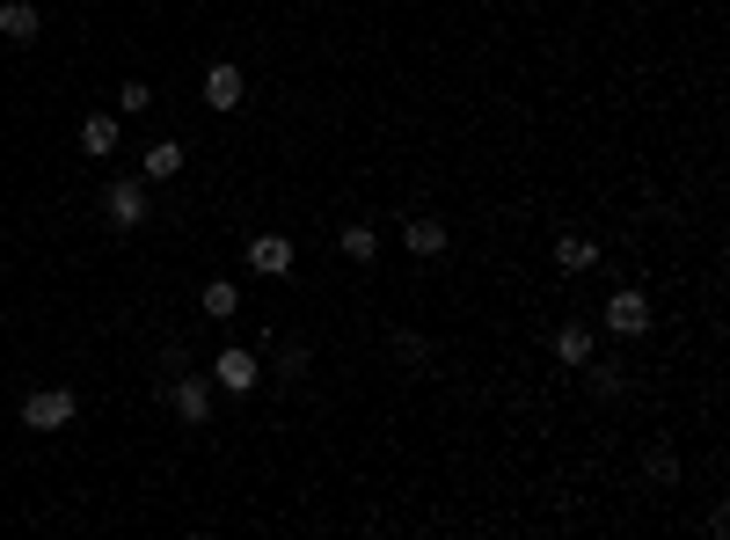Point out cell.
Wrapping results in <instances>:
<instances>
[{
  "label": "cell",
  "instance_id": "cell-16",
  "mask_svg": "<svg viewBox=\"0 0 730 540\" xmlns=\"http://www.w3.org/2000/svg\"><path fill=\"white\" fill-rule=\"evenodd\" d=\"M643 475H650V482H679V460H672V446H650V454H643Z\"/></svg>",
  "mask_w": 730,
  "mask_h": 540
},
{
  "label": "cell",
  "instance_id": "cell-19",
  "mask_svg": "<svg viewBox=\"0 0 730 540\" xmlns=\"http://www.w3.org/2000/svg\"><path fill=\"white\" fill-rule=\"evenodd\" d=\"M118 103H124V110H146V103H154V88H146V81H124Z\"/></svg>",
  "mask_w": 730,
  "mask_h": 540
},
{
  "label": "cell",
  "instance_id": "cell-2",
  "mask_svg": "<svg viewBox=\"0 0 730 540\" xmlns=\"http://www.w3.org/2000/svg\"><path fill=\"white\" fill-rule=\"evenodd\" d=\"M146 205H154V197H146V175H118V183L103 191L110 227H140V220H146Z\"/></svg>",
  "mask_w": 730,
  "mask_h": 540
},
{
  "label": "cell",
  "instance_id": "cell-1",
  "mask_svg": "<svg viewBox=\"0 0 730 540\" xmlns=\"http://www.w3.org/2000/svg\"><path fill=\"white\" fill-rule=\"evenodd\" d=\"M73 409H81L73 387H30V395H22V424H30V431H59V424H73Z\"/></svg>",
  "mask_w": 730,
  "mask_h": 540
},
{
  "label": "cell",
  "instance_id": "cell-13",
  "mask_svg": "<svg viewBox=\"0 0 730 540\" xmlns=\"http://www.w3.org/2000/svg\"><path fill=\"white\" fill-rule=\"evenodd\" d=\"M556 263H562V271H591V263H599V242H585V234H562V242H556Z\"/></svg>",
  "mask_w": 730,
  "mask_h": 540
},
{
  "label": "cell",
  "instance_id": "cell-11",
  "mask_svg": "<svg viewBox=\"0 0 730 540\" xmlns=\"http://www.w3.org/2000/svg\"><path fill=\"white\" fill-rule=\"evenodd\" d=\"M140 175H146V183H169V175H183V146H175V140H154V146H146V161H140Z\"/></svg>",
  "mask_w": 730,
  "mask_h": 540
},
{
  "label": "cell",
  "instance_id": "cell-7",
  "mask_svg": "<svg viewBox=\"0 0 730 540\" xmlns=\"http://www.w3.org/2000/svg\"><path fill=\"white\" fill-rule=\"evenodd\" d=\"M242 67H226V59H220V67H205V88H197V95H205V110H234V103H242Z\"/></svg>",
  "mask_w": 730,
  "mask_h": 540
},
{
  "label": "cell",
  "instance_id": "cell-10",
  "mask_svg": "<svg viewBox=\"0 0 730 540\" xmlns=\"http://www.w3.org/2000/svg\"><path fill=\"white\" fill-rule=\"evenodd\" d=\"M81 154L88 161H110V154H118V118H103V110L81 118Z\"/></svg>",
  "mask_w": 730,
  "mask_h": 540
},
{
  "label": "cell",
  "instance_id": "cell-5",
  "mask_svg": "<svg viewBox=\"0 0 730 540\" xmlns=\"http://www.w3.org/2000/svg\"><path fill=\"white\" fill-rule=\"evenodd\" d=\"M175 417L183 424H212V373H175Z\"/></svg>",
  "mask_w": 730,
  "mask_h": 540
},
{
  "label": "cell",
  "instance_id": "cell-18",
  "mask_svg": "<svg viewBox=\"0 0 730 540\" xmlns=\"http://www.w3.org/2000/svg\"><path fill=\"white\" fill-rule=\"evenodd\" d=\"M300 373H307V344H285L278 350V380H300Z\"/></svg>",
  "mask_w": 730,
  "mask_h": 540
},
{
  "label": "cell",
  "instance_id": "cell-8",
  "mask_svg": "<svg viewBox=\"0 0 730 540\" xmlns=\"http://www.w3.org/2000/svg\"><path fill=\"white\" fill-rule=\"evenodd\" d=\"M0 37H8V44H37V37H44V16H37L30 0H0Z\"/></svg>",
  "mask_w": 730,
  "mask_h": 540
},
{
  "label": "cell",
  "instance_id": "cell-20",
  "mask_svg": "<svg viewBox=\"0 0 730 540\" xmlns=\"http://www.w3.org/2000/svg\"><path fill=\"white\" fill-rule=\"evenodd\" d=\"M395 358H424V336L417 329H395Z\"/></svg>",
  "mask_w": 730,
  "mask_h": 540
},
{
  "label": "cell",
  "instance_id": "cell-6",
  "mask_svg": "<svg viewBox=\"0 0 730 540\" xmlns=\"http://www.w3.org/2000/svg\"><path fill=\"white\" fill-rule=\"evenodd\" d=\"M249 271H256V278H285V271H293V242H285V234H256V242H249Z\"/></svg>",
  "mask_w": 730,
  "mask_h": 540
},
{
  "label": "cell",
  "instance_id": "cell-3",
  "mask_svg": "<svg viewBox=\"0 0 730 540\" xmlns=\"http://www.w3.org/2000/svg\"><path fill=\"white\" fill-rule=\"evenodd\" d=\"M599 314H607V329H614V336H650V299L636 293V285L607 293V307H599Z\"/></svg>",
  "mask_w": 730,
  "mask_h": 540
},
{
  "label": "cell",
  "instance_id": "cell-12",
  "mask_svg": "<svg viewBox=\"0 0 730 540\" xmlns=\"http://www.w3.org/2000/svg\"><path fill=\"white\" fill-rule=\"evenodd\" d=\"M556 358H562V366H591V329H585V322H562V329H556Z\"/></svg>",
  "mask_w": 730,
  "mask_h": 540
},
{
  "label": "cell",
  "instance_id": "cell-14",
  "mask_svg": "<svg viewBox=\"0 0 730 540\" xmlns=\"http://www.w3.org/2000/svg\"><path fill=\"white\" fill-rule=\"evenodd\" d=\"M197 307H205V314H220V322H226V314L242 307V293H234V278H212L205 293H197Z\"/></svg>",
  "mask_w": 730,
  "mask_h": 540
},
{
  "label": "cell",
  "instance_id": "cell-17",
  "mask_svg": "<svg viewBox=\"0 0 730 540\" xmlns=\"http://www.w3.org/2000/svg\"><path fill=\"white\" fill-rule=\"evenodd\" d=\"M585 373H591V395H599V401H621V387H628V380H621L614 366H585Z\"/></svg>",
  "mask_w": 730,
  "mask_h": 540
},
{
  "label": "cell",
  "instance_id": "cell-9",
  "mask_svg": "<svg viewBox=\"0 0 730 540\" xmlns=\"http://www.w3.org/2000/svg\"><path fill=\"white\" fill-rule=\"evenodd\" d=\"M402 248H409V256H446V220H409V227H402Z\"/></svg>",
  "mask_w": 730,
  "mask_h": 540
},
{
  "label": "cell",
  "instance_id": "cell-15",
  "mask_svg": "<svg viewBox=\"0 0 730 540\" xmlns=\"http://www.w3.org/2000/svg\"><path fill=\"white\" fill-rule=\"evenodd\" d=\"M336 248H344L351 263H373V256H381V234H373V227H344V242H336Z\"/></svg>",
  "mask_w": 730,
  "mask_h": 540
},
{
  "label": "cell",
  "instance_id": "cell-4",
  "mask_svg": "<svg viewBox=\"0 0 730 540\" xmlns=\"http://www.w3.org/2000/svg\"><path fill=\"white\" fill-rule=\"evenodd\" d=\"M256 380H263L256 350H220V358H212V387H220V395H256Z\"/></svg>",
  "mask_w": 730,
  "mask_h": 540
}]
</instances>
